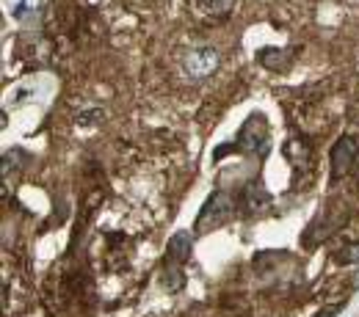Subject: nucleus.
<instances>
[{
	"instance_id": "8",
	"label": "nucleus",
	"mask_w": 359,
	"mask_h": 317,
	"mask_svg": "<svg viewBox=\"0 0 359 317\" xmlns=\"http://www.w3.org/2000/svg\"><path fill=\"white\" fill-rule=\"evenodd\" d=\"M182 271H180V265H166L163 273H161V284L169 290V293H177L180 287H182Z\"/></svg>"
},
{
	"instance_id": "1",
	"label": "nucleus",
	"mask_w": 359,
	"mask_h": 317,
	"mask_svg": "<svg viewBox=\"0 0 359 317\" xmlns=\"http://www.w3.org/2000/svg\"><path fill=\"white\" fill-rule=\"evenodd\" d=\"M216 69H219V52H216V47L199 45V47H191V50L182 55V72H185V78H191V80H205V78H210Z\"/></svg>"
},
{
	"instance_id": "12",
	"label": "nucleus",
	"mask_w": 359,
	"mask_h": 317,
	"mask_svg": "<svg viewBox=\"0 0 359 317\" xmlns=\"http://www.w3.org/2000/svg\"><path fill=\"white\" fill-rule=\"evenodd\" d=\"M337 309H340V307H329V309H323L318 317H334V315H337Z\"/></svg>"
},
{
	"instance_id": "5",
	"label": "nucleus",
	"mask_w": 359,
	"mask_h": 317,
	"mask_svg": "<svg viewBox=\"0 0 359 317\" xmlns=\"http://www.w3.org/2000/svg\"><path fill=\"white\" fill-rule=\"evenodd\" d=\"M243 204H246V213H252V216H257V213L269 210L271 193L266 190V185H263L260 180L249 182V185H246V190H243Z\"/></svg>"
},
{
	"instance_id": "2",
	"label": "nucleus",
	"mask_w": 359,
	"mask_h": 317,
	"mask_svg": "<svg viewBox=\"0 0 359 317\" xmlns=\"http://www.w3.org/2000/svg\"><path fill=\"white\" fill-rule=\"evenodd\" d=\"M229 216H232V196L226 190H213L196 216V232L219 229Z\"/></svg>"
},
{
	"instance_id": "3",
	"label": "nucleus",
	"mask_w": 359,
	"mask_h": 317,
	"mask_svg": "<svg viewBox=\"0 0 359 317\" xmlns=\"http://www.w3.org/2000/svg\"><path fill=\"white\" fill-rule=\"evenodd\" d=\"M359 160V138L357 136H343L329 152V163H332V180H343L354 163Z\"/></svg>"
},
{
	"instance_id": "11",
	"label": "nucleus",
	"mask_w": 359,
	"mask_h": 317,
	"mask_svg": "<svg viewBox=\"0 0 359 317\" xmlns=\"http://www.w3.org/2000/svg\"><path fill=\"white\" fill-rule=\"evenodd\" d=\"M25 6H28V3H25V0H20V3H17V8H14V17H25V11H28Z\"/></svg>"
},
{
	"instance_id": "7",
	"label": "nucleus",
	"mask_w": 359,
	"mask_h": 317,
	"mask_svg": "<svg viewBox=\"0 0 359 317\" xmlns=\"http://www.w3.org/2000/svg\"><path fill=\"white\" fill-rule=\"evenodd\" d=\"M232 3L235 0H191L194 11H199L205 17H226L232 11Z\"/></svg>"
},
{
	"instance_id": "6",
	"label": "nucleus",
	"mask_w": 359,
	"mask_h": 317,
	"mask_svg": "<svg viewBox=\"0 0 359 317\" xmlns=\"http://www.w3.org/2000/svg\"><path fill=\"white\" fill-rule=\"evenodd\" d=\"M290 58H293V52L290 50H285V47H266V50H260V55H257V61L271 69V72H285L287 66H290Z\"/></svg>"
},
{
	"instance_id": "4",
	"label": "nucleus",
	"mask_w": 359,
	"mask_h": 317,
	"mask_svg": "<svg viewBox=\"0 0 359 317\" xmlns=\"http://www.w3.org/2000/svg\"><path fill=\"white\" fill-rule=\"evenodd\" d=\"M194 248V234L191 232H177L166 243V265H185Z\"/></svg>"
},
{
	"instance_id": "9",
	"label": "nucleus",
	"mask_w": 359,
	"mask_h": 317,
	"mask_svg": "<svg viewBox=\"0 0 359 317\" xmlns=\"http://www.w3.org/2000/svg\"><path fill=\"white\" fill-rule=\"evenodd\" d=\"M102 116H105L102 108H86V111H81V113L75 116V122H78L81 127H94V125L102 122Z\"/></svg>"
},
{
	"instance_id": "10",
	"label": "nucleus",
	"mask_w": 359,
	"mask_h": 317,
	"mask_svg": "<svg viewBox=\"0 0 359 317\" xmlns=\"http://www.w3.org/2000/svg\"><path fill=\"white\" fill-rule=\"evenodd\" d=\"M334 262H340V265H357L359 262V243H348L346 248H340V251L334 254Z\"/></svg>"
}]
</instances>
